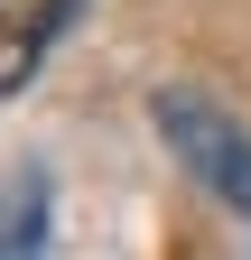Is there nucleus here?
<instances>
[{
    "mask_svg": "<svg viewBox=\"0 0 251 260\" xmlns=\"http://www.w3.org/2000/svg\"><path fill=\"white\" fill-rule=\"evenodd\" d=\"M149 121H159V140H168V158L186 177H196L214 205H233L242 223H251V121H233L214 93H196V84H159L149 93Z\"/></svg>",
    "mask_w": 251,
    "mask_h": 260,
    "instance_id": "f257e3e1",
    "label": "nucleus"
},
{
    "mask_svg": "<svg viewBox=\"0 0 251 260\" xmlns=\"http://www.w3.org/2000/svg\"><path fill=\"white\" fill-rule=\"evenodd\" d=\"M47 205L56 186L38 158H0V260H47Z\"/></svg>",
    "mask_w": 251,
    "mask_h": 260,
    "instance_id": "f03ea898",
    "label": "nucleus"
},
{
    "mask_svg": "<svg viewBox=\"0 0 251 260\" xmlns=\"http://www.w3.org/2000/svg\"><path fill=\"white\" fill-rule=\"evenodd\" d=\"M75 10H84V0H47V10H38V28H28V38H19V47H0V93H19L28 75H38V56L56 47V28H66Z\"/></svg>",
    "mask_w": 251,
    "mask_h": 260,
    "instance_id": "7ed1b4c3",
    "label": "nucleus"
}]
</instances>
